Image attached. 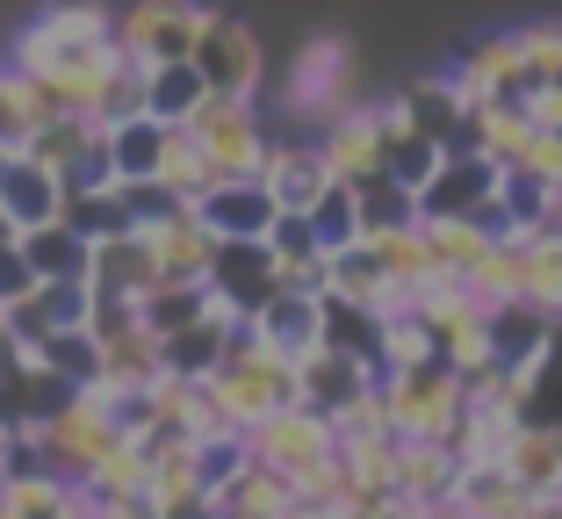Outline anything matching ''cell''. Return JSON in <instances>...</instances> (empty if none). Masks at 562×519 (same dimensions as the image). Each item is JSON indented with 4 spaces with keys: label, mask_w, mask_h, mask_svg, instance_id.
Instances as JSON below:
<instances>
[{
    "label": "cell",
    "mask_w": 562,
    "mask_h": 519,
    "mask_svg": "<svg viewBox=\"0 0 562 519\" xmlns=\"http://www.w3.org/2000/svg\"><path fill=\"white\" fill-rule=\"evenodd\" d=\"M22 426H30L36 470L66 476V484H87V470H94L101 454L116 448V440H131L109 390H66L50 411H36V419H22Z\"/></svg>",
    "instance_id": "1"
},
{
    "label": "cell",
    "mask_w": 562,
    "mask_h": 519,
    "mask_svg": "<svg viewBox=\"0 0 562 519\" xmlns=\"http://www.w3.org/2000/svg\"><path fill=\"white\" fill-rule=\"evenodd\" d=\"M202 390H210L216 419L232 426V433H246L252 419H267L274 404L296 397V361L274 353V347H260L246 325H232V339H224V353H216V369L202 375Z\"/></svg>",
    "instance_id": "2"
},
{
    "label": "cell",
    "mask_w": 562,
    "mask_h": 519,
    "mask_svg": "<svg viewBox=\"0 0 562 519\" xmlns=\"http://www.w3.org/2000/svg\"><path fill=\"white\" fill-rule=\"evenodd\" d=\"M181 131L202 145V159L216 167V181H260L267 145H274L267 123H260V101H232V94H202L181 116Z\"/></svg>",
    "instance_id": "3"
},
{
    "label": "cell",
    "mask_w": 562,
    "mask_h": 519,
    "mask_svg": "<svg viewBox=\"0 0 562 519\" xmlns=\"http://www.w3.org/2000/svg\"><path fill=\"white\" fill-rule=\"evenodd\" d=\"M353 101H361V66H353V44L347 36H311L296 50V66L281 80V109L296 123H317L325 131L331 116H347Z\"/></svg>",
    "instance_id": "4"
},
{
    "label": "cell",
    "mask_w": 562,
    "mask_h": 519,
    "mask_svg": "<svg viewBox=\"0 0 562 519\" xmlns=\"http://www.w3.org/2000/svg\"><path fill=\"white\" fill-rule=\"evenodd\" d=\"M497 181H505V167H497L491 151L476 145H447L440 159H432V173L418 181V217H476L491 224V238L505 232V210H497Z\"/></svg>",
    "instance_id": "5"
},
{
    "label": "cell",
    "mask_w": 562,
    "mask_h": 519,
    "mask_svg": "<svg viewBox=\"0 0 562 519\" xmlns=\"http://www.w3.org/2000/svg\"><path fill=\"white\" fill-rule=\"evenodd\" d=\"M382 383V411H390V433L397 440H447L462 419V375L447 361H418V369L375 375Z\"/></svg>",
    "instance_id": "6"
},
{
    "label": "cell",
    "mask_w": 562,
    "mask_h": 519,
    "mask_svg": "<svg viewBox=\"0 0 562 519\" xmlns=\"http://www.w3.org/2000/svg\"><path fill=\"white\" fill-rule=\"evenodd\" d=\"M188 66H195L202 94L260 101L267 58H260V36H252L238 15H216V8H202V22H195V44H188Z\"/></svg>",
    "instance_id": "7"
},
{
    "label": "cell",
    "mask_w": 562,
    "mask_h": 519,
    "mask_svg": "<svg viewBox=\"0 0 562 519\" xmlns=\"http://www.w3.org/2000/svg\"><path fill=\"white\" fill-rule=\"evenodd\" d=\"M101 44H116V15H109L101 0H50V8H36V15L15 30L8 66H15V72H36V66H50V58L101 50Z\"/></svg>",
    "instance_id": "8"
},
{
    "label": "cell",
    "mask_w": 562,
    "mask_h": 519,
    "mask_svg": "<svg viewBox=\"0 0 562 519\" xmlns=\"http://www.w3.org/2000/svg\"><path fill=\"white\" fill-rule=\"evenodd\" d=\"M325 454H339V433H331V419L317 411V404H303V397L274 404L267 419L246 426V462H260V470L303 476L311 462H325Z\"/></svg>",
    "instance_id": "9"
},
{
    "label": "cell",
    "mask_w": 562,
    "mask_h": 519,
    "mask_svg": "<svg viewBox=\"0 0 562 519\" xmlns=\"http://www.w3.org/2000/svg\"><path fill=\"white\" fill-rule=\"evenodd\" d=\"M195 22L202 8L195 0H131L116 15V50L131 58V66H181L188 44H195Z\"/></svg>",
    "instance_id": "10"
},
{
    "label": "cell",
    "mask_w": 562,
    "mask_h": 519,
    "mask_svg": "<svg viewBox=\"0 0 562 519\" xmlns=\"http://www.w3.org/2000/svg\"><path fill=\"white\" fill-rule=\"evenodd\" d=\"M22 151H30V159H44V167L58 173L66 188L109 181V123H94V116H44Z\"/></svg>",
    "instance_id": "11"
},
{
    "label": "cell",
    "mask_w": 562,
    "mask_h": 519,
    "mask_svg": "<svg viewBox=\"0 0 562 519\" xmlns=\"http://www.w3.org/2000/svg\"><path fill=\"white\" fill-rule=\"evenodd\" d=\"M497 470L513 476L527 498H562V419H519L505 433Z\"/></svg>",
    "instance_id": "12"
},
{
    "label": "cell",
    "mask_w": 562,
    "mask_h": 519,
    "mask_svg": "<svg viewBox=\"0 0 562 519\" xmlns=\"http://www.w3.org/2000/svg\"><path fill=\"white\" fill-rule=\"evenodd\" d=\"M210 296L232 311V318H252V303L274 296V252L260 238H216L210 260Z\"/></svg>",
    "instance_id": "13"
},
{
    "label": "cell",
    "mask_w": 562,
    "mask_h": 519,
    "mask_svg": "<svg viewBox=\"0 0 562 519\" xmlns=\"http://www.w3.org/2000/svg\"><path fill=\"white\" fill-rule=\"evenodd\" d=\"M72 325H87V282H30V296L8 303V339H15V353L44 347L50 332H72Z\"/></svg>",
    "instance_id": "14"
},
{
    "label": "cell",
    "mask_w": 562,
    "mask_h": 519,
    "mask_svg": "<svg viewBox=\"0 0 562 519\" xmlns=\"http://www.w3.org/2000/svg\"><path fill=\"white\" fill-rule=\"evenodd\" d=\"M66 210V181L44 167V159H30V151H0V217L15 224V232H30V224H50Z\"/></svg>",
    "instance_id": "15"
},
{
    "label": "cell",
    "mask_w": 562,
    "mask_h": 519,
    "mask_svg": "<svg viewBox=\"0 0 562 519\" xmlns=\"http://www.w3.org/2000/svg\"><path fill=\"white\" fill-rule=\"evenodd\" d=\"M260 181H267V195H274V210H296L303 217V210L331 188V167H325V151H317V137H274Z\"/></svg>",
    "instance_id": "16"
},
{
    "label": "cell",
    "mask_w": 562,
    "mask_h": 519,
    "mask_svg": "<svg viewBox=\"0 0 562 519\" xmlns=\"http://www.w3.org/2000/svg\"><path fill=\"white\" fill-rule=\"evenodd\" d=\"M145 246H151V268H159V282H210L216 232L195 217V210H173V217L145 224Z\"/></svg>",
    "instance_id": "17"
},
{
    "label": "cell",
    "mask_w": 562,
    "mask_h": 519,
    "mask_svg": "<svg viewBox=\"0 0 562 519\" xmlns=\"http://www.w3.org/2000/svg\"><path fill=\"white\" fill-rule=\"evenodd\" d=\"M317 151H325L331 181H347V188L375 181V173H382V131H375V101H353L347 116H331L325 131H317Z\"/></svg>",
    "instance_id": "18"
},
{
    "label": "cell",
    "mask_w": 562,
    "mask_h": 519,
    "mask_svg": "<svg viewBox=\"0 0 562 519\" xmlns=\"http://www.w3.org/2000/svg\"><path fill=\"white\" fill-rule=\"evenodd\" d=\"M151 282H159V268H151L145 232L94 238V252H87V289H94V296H123V303H137Z\"/></svg>",
    "instance_id": "19"
},
{
    "label": "cell",
    "mask_w": 562,
    "mask_h": 519,
    "mask_svg": "<svg viewBox=\"0 0 562 519\" xmlns=\"http://www.w3.org/2000/svg\"><path fill=\"white\" fill-rule=\"evenodd\" d=\"M94 347H101L94 390H109V397H131V390H145L151 375H159V332H151L145 318L116 325V332H94Z\"/></svg>",
    "instance_id": "20"
},
{
    "label": "cell",
    "mask_w": 562,
    "mask_h": 519,
    "mask_svg": "<svg viewBox=\"0 0 562 519\" xmlns=\"http://www.w3.org/2000/svg\"><path fill=\"white\" fill-rule=\"evenodd\" d=\"M260 347H274V353H311L317 347V296H296V289H274V296H260L252 303V318H238Z\"/></svg>",
    "instance_id": "21"
},
{
    "label": "cell",
    "mask_w": 562,
    "mask_h": 519,
    "mask_svg": "<svg viewBox=\"0 0 562 519\" xmlns=\"http://www.w3.org/2000/svg\"><path fill=\"white\" fill-rule=\"evenodd\" d=\"M368 383H375V369H368V361H353V353H339V347H311V353H296V397H303V404H317L325 419L353 397V390H368Z\"/></svg>",
    "instance_id": "22"
},
{
    "label": "cell",
    "mask_w": 562,
    "mask_h": 519,
    "mask_svg": "<svg viewBox=\"0 0 562 519\" xmlns=\"http://www.w3.org/2000/svg\"><path fill=\"white\" fill-rule=\"evenodd\" d=\"M195 217L210 224L216 238H267V224H274V195H267V181H216L210 195L195 202Z\"/></svg>",
    "instance_id": "23"
},
{
    "label": "cell",
    "mask_w": 562,
    "mask_h": 519,
    "mask_svg": "<svg viewBox=\"0 0 562 519\" xmlns=\"http://www.w3.org/2000/svg\"><path fill=\"white\" fill-rule=\"evenodd\" d=\"M232 311L210 296V311H202L195 325H181V332H166L159 339V369L166 375H188V383H202V375L216 369V353H224V339H232Z\"/></svg>",
    "instance_id": "24"
},
{
    "label": "cell",
    "mask_w": 562,
    "mask_h": 519,
    "mask_svg": "<svg viewBox=\"0 0 562 519\" xmlns=\"http://www.w3.org/2000/svg\"><path fill=\"white\" fill-rule=\"evenodd\" d=\"M375 131H382V173H390L397 188H412V195H418V181L432 173L440 145H432L426 131H412V116L397 109V94H390V101H375Z\"/></svg>",
    "instance_id": "25"
},
{
    "label": "cell",
    "mask_w": 562,
    "mask_h": 519,
    "mask_svg": "<svg viewBox=\"0 0 562 519\" xmlns=\"http://www.w3.org/2000/svg\"><path fill=\"white\" fill-rule=\"evenodd\" d=\"M418 246H426L432 274L469 282V268L491 252V224H476V217H418Z\"/></svg>",
    "instance_id": "26"
},
{
    "label": "cell",
    "mask_w": 562,
    "mask_h": 519,
    "mask_svg": "<svg viewBox=\"0 0 562 519\" xmlns=\"http://www.w3.org/2000/svg\"><path fill=\"white\" fill-rule=\"evenodd\" d=\"M447 80H454L462 109H469V101L519 94V44H513V36H483V44H469V50H462V66L447 72Z\"/></svg>",
    "instance_id": "27"
},
{
    "label": "cell",
    "mask_w": 562,
    "mask_h": 519,
    "mask_svg": "<svg viewBox=\"0 0 562 519\" xmlns=\"http://www.w3.org/2000/svg\"><path fill=\"white\" fill-rule=\"evenodd\" d=\"M454 476H462V462H454L447 440H397V498L404 505L454 498Z\"/></svg>",
    "instance_id": "28"
},
{
    "label": "cell",
    "mask_w": 562,
    "mask_h": 519,
    "mask_svg": "<svg viewBox=\"0 0 562 519\" xmlns=\"http://www.w3.org/2000/svg\"><path fill=\"white\" fill-rule=\"evenodd\" d=\"M15 246H22V260H30V274L36 282H87V238L72 232L66 217H50V224H30V232H15Z\"/></svg>",
    "instance_id": "29"
},
{
    "label": "cell",
    "mask_w": 562,
    "mask_h": 519,
    "mask_svg": "<svg viewBox=\"0 0 562 519\" xmlns=\"http://www.w3.org/2000/svg\"><path fill=\"white\" fill-rule=\"evenodd\" d=\"M216 512H238V519H289V512H296V484H289L281 470L238 462L232 484L216 490Z\"/></svg>",
    "instance_id": "30"
},
{
    "label": "cell",
    "mask_w": 562,
    "mask_h": 519,
    "mask_svg": "<svg viewBox=\"0 0 562 519\" xmlns=\"http://www.w3.org/2000/svg\"><path fill=\"white\" fill-rule=\"evenodd\" d=\"M0 484H8V519H87L94 512L80 484H66L50 470H22V476H0Z\"/></svg>",
    "instance_id": "31"
},
{
    "label": "cell",
    "mask_w": 562,
    "mask_h": 519,
    "mask_svg": "<svg viewBox=\"0 0 562 519\" xmlns=\"http://www.w3.org/2000/svg\"><path fill=\"white\" fill-rule=\"evenodd\" d=\"M397 109L412 116V131H426L440 151L447 145H469V109H462V94H454V80H418V87H404Z\"/></svg>",
    "instance_id": "32"
},
{
    "label": "cell",
    "mask_w": 562,
    "mask_h": 519,
    "mask_svg": "<svg viewBox=\"0 0 562 519\" xmlns=\"http://www.w3.org/2000/svg\"><path fill=\"white\" fill-rule=\"evenodd\" d=\"M151 181H159L173 202H188V210H195V202L216 188V167L202 159V145H195V137H188L181 123H173V131H166V145H159V167H151Z\"/></svg>",
    "instance_id": "33"
},
{
    "label": "cell",
    "mask_w": 562,
    "mask_h": 519,
    "mask_svg": "<svg viewBox=\"0 0 562 519\" xmlns=\"http://www.w3.org/2000/svg\"><path fill=\"white\" fill-rule=\"evenodd\" d=\"M361 246H368V260L382 268V282L412 289V296L432 282V268H426V246H418V217H412V224H382V232H361Z\"/></svg>",
    "instance_id": "34"
},
{
    "label": "cell",
    "mask_w": 562,
    "mask_h": 519,
    "mask_svg": "<svg viewBox=\"0 0 562 519\" xmlns=\"http://www.w3.org/2000/svg\"><path fill=\"white\" fill-rule=\"evenodd\" d=\"M22 361H36L50 383H66V390H94V375H101V347H94V332H87V325H72V332H50L44 347H30Z\"/></svg>",
    "instance_id": "35"
},
{
    "label": "cell",
    "mask_w": 562,
    "mask_h": 519,
    "mask_svg": "<svg viewBox=\"0 0 562 519\" xmlns=\"http://www.w3.org/2000/svg\"><path fill=\"white\" fill-rule=\"evenodd\" d=\"M166 131H173V123H151V116H123V123H109V181H151Z\"/></svg>",
    "instance_id": "36"
},
{
    "label": "cell",
    "mask_w": 562,
    "mask_h": 519,
    "mask_svg": "<svg viewBox=\"0 0 562 519\" xmlns=\"http://www.w3.org/2000/svg\"><path fill=\"white\" fill-rule=\"evenodd\" d=\"M58 217L72 224V232L94 246V238H116L131 232V210H123V188L116 181H94V188H66V210Z\"/></svg>",
    "instance_id": "37"
},
{
    "label": "cell",
    "mask_w": 562,
    "mask_h": 519,
    "mask_svg": "<svg viewBox=\"0 0 562 519\" xmlns=\"http://www.w3.org/2000/svg\"><path fill=\"white\" fill-rule=\"evenodd\" d=\"M454 498H462L476 519H527V505H533L527 490L513 484V476L497 470V462H483V470H462V476H454Z\"/></svg>",
    "instance_id": "38"
},
{
    "label": "cell",
    "mask_w": 562,
    "mask_h": 519,
    "mask_svg": "<svg viewBox=\"0 0 562 519\" xmlns=\"http://www.w3.org/2000/svg\"><path fill=\"white\" fill-rule=\"evenodd\" d=\"M202 311H210V282H151L145 296H137V318L151 325V332H181V325H195Z\"/></svg>",
    "instance_id": "39"
},
{
    "label": "cell",
    "mask_w": 562,
    "mask_h": 519,
    "mask_svg": "<svg viewBox=\"0 0 562 519\" xmlns=\"http://www.w3.org/2000/svg\"><path fill=\"white\" fill-rule=\"evenodd\" d=\"M513 44H519V101L541 94V87H562V22L513 30Z\"/></svg>",
    "instance_id": "40"
},
{
    "label": "cell",
    "mask_w": 562,
    "mask_h": 519,
    "mask_svg": "<svg viewBox=\"0 0 562 519\" xmlns=\"http://www.w3.org/2000/svg\"><path fill=\"white\" fill-rule=\"evenodd\" d=\"M303 217H311L317 252H339V246H353V238H361V202H353V188H347V181H331L325 195L303 210Z\"/></svg>",
    "instance_id": "41"
},
{
    "label": "cell",
    "mask_w": 562,
    "mask_h": 519,
    "mask_svg": "<svg viewBox=\"0 0 562 519\" xmlns=\"http://www.w3.org/2000/svg\"><path fill=\"white\" fill-rule=\"evenodd\" d=\"M195 101H202V80H195L188 58H181V66H151L145 72V116L151 123H181Z\"/></svg>",
    "instance_id": "42"
},
{
    "label": "cell",
    "mask_w": 562,
    "mask_h": 519,
    "mask_svg": "<svg viewBox=\"0 0 562 519\" xmlns=\"http://www.w3.org/2000/svg\"><path fill=\"white\" fill-rule=\"evenodd\" d=\"M353 202H361V232H382V224H412V217H418L412 188H397L390 173L361 181V188H353Z\"/></svg>",
    "instance_id": "43"
},
{
    "label": "cell",
    "mask_w": 562,
    "mask_h": 519,
    "mask_svg": "<svg viewBox=\"0 0 562 519\" xmlns=\"http://www.w3.org/2000/svg\"><path fill=\"white\" fill-rule=\"evenodd\" d=\"M36 101H30V87H22V72H8L0 66V151H15V145H30V131H36Z\"/></svg>",
    "instance_id": "44"
},
{
    "label": "cell",
    "mask_w": 562,
    "mask_h": 519,
    "mask_svg": "<svg viewBox=\"0 0 562 519\" xmlns=\"http://www.w3.org/2000/svg\"><path fill=\"white\" fill-rule=\"evenodd\" d=\"M513 173H527V181H541V188H562V131H533L527 151L513 159Z\"/></svg>",
    "instance_id": "45"
},
{
    "label": "cell",
    "mask_w": 562,
    "mask_h": 519,
    "mask_svg": "<svg viewBox=\"0 0 562 519\" xmlns=\"http://www.w3.org/2000/svg\"><path fill=\"white\" fill-rule=\"evenodd\" d=\"M30 282H36V274H30V260H22V246H15V238H0V311H8L15 296H30Z\"/></svg>",
    "instance_id": "46"
},
{
    "label": "cell",
    "mask_w": 562,
    "mask_h": 519,
    "mask_svg": "<svg viewBox=\"0 0 562 519\" xmlns=\"http://www.w3.org/2000/svg\"><path fill=\"white\" fill-rule=\"evenodd\" d=\"M527 116H533V131H562V87H541V94H527Z\"/></svg>",
    "instance_id": "47"
},
{
    "label": "cell",
    "mask_w": 562,
    "mask_h": 519,
    "mask_svg": "<svg viewBox=\"0 0 562 519\" xmlns=\"http://www.w3.org/2000/svg\"><path fill=\"white\" fill-rule=\"evenodd\" d=\"M418 519H476L462 498H440V505H418Z\"/></svg>",
    "instance_id": "48"
},
{
    "label": "cell",
    "mask_w": 562,
    "mask_h": 519,
    "mask_svg": "<svg viewBox=\"0 0 562 519\" xmlns=\"http://www.w3.org/2000/svg\"><path fill=\"white\" fill-rule=\"evenodd\" d=\"M0 238H15V224H8V217H0Z\"/></svg>",
    "instance_id": "49"
},
{
    "label": "cell",
    "mask_w": 562,
    "mask_h": 519,
    "mask_svg": "<svg viewBox=\"0 0 562 519\" xmlns=\"http://www.w3.org/2000/svg\"><path fill=\"white\" fill-rule=\"evenodd\" d=\"M0 519H8V484H0Z\"/></svg>",
    "instance_id": "50"
},
{
    "label": "cell",
    "mask_w": 562,
    "mask_h": 519,
    "mask_svg": "<svg viewBox=\"0 0 562 519\" xmlns=\"http://www.w3.org/2000/svg\"><path fill=\"white\" fill-rule=\"evenodd\" d=\"M289 519H317V512H289Z\"/></svg>",
    "instance_id": "51"
}]
</instances>
